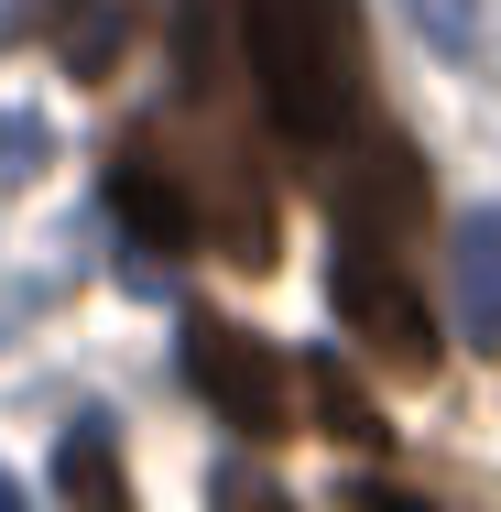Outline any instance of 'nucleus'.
Wrapping results in <instances>:
<instances>
[{
	"label": "nucleus",
	"instance_id": "f257e3e1",
	"mask_svg": "<svg viewBox=\"0 0 501 512\" xmlns=\"http://www.w3.org/2000/svg\"><path fill=\"white\" fill-rule=\"evenodd\" d=\"M240 55L251 88L273 109V131L305 164L349 153L371 131V44H360V0H251L240 11Z\"/></svg>",
	"mask_w": 501,
	"mask_h": 512
},
{
	"label": "nucleus",
	"instance_id": "f03ea898",
	"mask_svg": "<svg viewBox=\"0 0 501 512\" xmlns=\"http://www.w3.org/2000/svg\"><path fill=\"white\" fill-rule=\"evenodd\" d=\"M186 382H197L207 404H218V425L251 436V447L295 436V371H284V349L251 338V327H229V316H186Z\"/></svg>",
	"mask_w": 501,
	"mask_h": 512
},
{
	"label": "nucleus",
	"instance_id": "7ed1b4c3",
	"mask_svg": "<svg viewBox=\"0 0 501 512\" xmlns=\"http://www.w3.org/2000/svg\"><path fill=\"white\" fill-rule=\"evenodd\" d=\"M327 306L360 327V349H371V360H393V382H425V371H436V327H425L414 284H403V262L371 240V229H349V240H338V262H327Z\"/></svg>",
	"mask_w": 501,
	"mask_h": 512
},
{
	"label": "nucleus",
	"instance_id": "20e7f679",
	"mask_svg": "<svg viewBox=\"0 0 501 512\" xmlns=\"http://www.w3.org/2000/svg\"><path fill=\"white\" fill-rule=\"evenodd\" d=\"M109 207H120V229H131L142 251H186V240L207 229V207H197V164H175V153H164V131L109 142Z\"/></svg>",
	"mask_w": 501,
	"mask_h": 512
},
{
	"label": "nucleus",
	"instance_id": "39448f33",
	"mask_svg": "<svg viewBox=\"0 0 501 512\" xmlns=\"http://www.w3.org/2000/svg\"><path fill=\"white\" fill-rule=\"evenodd\" d=\"M316 197L338 207V229H414L425 218V164H414V142L403 131H360L349 153H327L316 164Z\"/></svg>",
	"mask_w": 501,
	"mask_h": 512
},
{
	"label": "nucleus",
	"instance_id": "423d86ee",
	"mask_svg": "<svg viewBox=\"0 0 501 512\" xmlns=\"http://www.w3.org/2000/svg\"><path fill=\"white\" fill-rule=\"evenodd\" d=\"M11 44H44L77 88H99L131 44V0H0V55Z\"/></svg>",
	"mask_w": 501,
	"mask_h": 512
},
{
	"label": "nucleus",
	"instance_id": "0eeeda50",
	"mask_svg": "<svg viewBox=\"0 0 501 512\" xmlns=\"http://www.w3.org/2000/svg\"><path fill=\"white\" fill-rule=\"evenodd\" d=\"M447 273H458V327H469V349H501V207H480V218L458 229Z\"/></svg>",
	"mask_w": 501,
	"mask_h": 512
},
{
	"label": "nucleus",
	"instance_id": "6e6552de",
	"mask_svg": "<svg viewBox=\"0 0 501 512\" xmlns=\"http://www.w3.org/2000/svg\"><path fill=\"white\" fill-rule=\"evenodd\" d=\"M55 491H66V502H99V512L131 502V480H120V458H109V436H99V425H77V436L55 447Z\"/></svg>",
	"mask_w": 501,
	"mask_h": 512
},
{
	"label": "nucleus",
	"instance_id": "1a4fd4ad",
	"mask_svg": "<svg viewBox=\"0 0 501 512\" xmlns=\"http://www.w3.org/2000/svg\"><path fill=\"white\" fill-rule=\"evenodd\" d=\"M305 393H316V414H327V436H338V447H382V436H393L382 414L360 404V382H349L338 360H305Z\"/></svg>",
	"mask_w": 501,
	"mask_h": 512
},
{
	"label": "nucleus",
	"instance_id": "9d476101",
	"mask_svg": "<svg viewBox=\"0 0 501 512\" xmlns=\"http://www.w3.org/2000/svg\"><path fill=\"white\" fill-rule=\"evenodd\" d=\"M403 11H414V33H425L436 55H469V44H480V0H403Z\"/></svg>",
	"mask_w": 501,
	"mask_h": 512
},
{
	"label": "nucleus",
	"instance_id": "9b49d317",
	"mask_svg": "<svg viewBox=\"0 0 501 512\" xmlns=\"http://www.w3.org/2000/svg\"><path fill=\"white\" fill-rule=\"evenodd\" d=\"M22 164H44V131H33V120H0V186H11Z\"/></svg>",
	"mask_w": 501,
	"mask_h": 512
}]
</instances>
